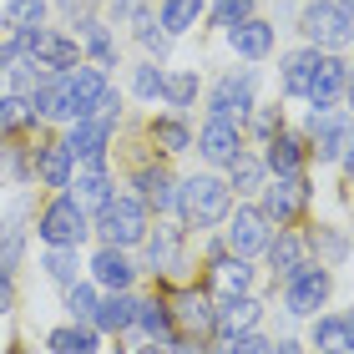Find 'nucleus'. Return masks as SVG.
<instances>
[{"label":"nucleus","mask_w":354,"mask_h":354,"mask_svg":"<svg viewBox=\"0 0 354 354\" xmlns=\"http://www.w3.org/2000/svg\"><path fill=\"white\" fill-rule=\"evenodd\" d=\"M96 233H102V243H111V248H132V243H142V233H147V207L137 198H106L96 207Z\"/></svg>","instance_id":"f03ea898"},{"label":"nucleus","mask_w":354,"mask_h":354,"mask_svg":"<svg viewBox=\"0 0 354 354\" xmlns=\"http://www.w3.org/2000/svg\"><path fill=\"white\" fill-rule=\"evenodd\" d=\"M46 344H51V354H96V334L86 324H66L46 334Z\"/></svg>","instance_id":"a878e982"},{"label":"nucleus","mask_w":354,"mask_h":354,"mask_svg":"<svg viewBox=\"0 0 354 354\" xmlns=\"http://www.w3.org/2000/svg\"><path fill=\"white\" fill-rule=\"evenodd\" d=\"M157 142H162L167 152H187V142H192V137H187V127H183V122H157Z\"/></svg>","instance_id":"79ce46f5"},{"label":"nucleus","mask_w":354,"mask_h":354,"mask_svg":"<svg viewBox=\"0 0 354 354\" xmlns=\"http://www.w3.org/2000/svg\"><path fill=\"white\" fill-rule=\"evenodd\" d=\"M137 354H167V349H162V344H157V339H152L147 349H137Z\"/></svg>","instance_id":"8fccbe9b"},{"label":"nucleus","mask_w":354,"mask_h":354,"mask_svg":"<svg viewBox=\"0 0 354 354\" xmlns=\"http://www.w3.org/2000/svg\"><path fill=\"white\" fill-rule=\"evenodd\" d=\"M66 309H71V319L76 324H91V314H96V288L91 283H66Z\"/></svg>","instance_id":"72a5a7b5"},{"label":"nucleus","mask_w":354,"mask_h":354,"mask_svg":"<svg viewBox=\"0 0 354 354\" xmlns=\"http://www.w3.org/2000/svg\"><path fill=\"white\" fill-rule=\"evenodd\" d=\"M319 56H324V51H314V46L283 56V76H279L283 96H304V91H309V76H314V66H319Z\"/></svg>","instance_id":"aec40b11"},{"label":"nucleus","mask_w":354,"mask_h":354,"mask_svg":"<svg viewBox=\"0 0 354 354\" xmlns=\"http://www.w3.org/2000/svg\"><path fill=\"white\" fill-rule=\"evenodd\" d=\"M21 46H26V56L30 61H41L46 71H71V66H82V51H76V41L66 36H56V30H21Z\"/></svg>","instance_id":"1a4fd4ad"},{"label":"nucleus","mask_w":354,"mask_h":354,"mask_svg":"<svg viewBox=\"0 0 354 354\" xmlns=\"http://www.w3.org/2000/svg\"><path fill=\"white\" fill-rule=\"evenodd\" d=\"M26 122H36V111H30L26 96H0V132H10V127H26Z\"/></svg>","instance_id":"58836bf2"},{"label":"nucleus","mask_w":354,"mask_h":354,"mask_svg":"<svg viewBox=\"0 0 354 354\" xmlns=\"http://www.w3.org/2000/svg\"><path fill=\"white\" fill-rule=\"evenodd\" d=\"M268 263H273V273H288V268H299L304 263V243L294 233H279V238H268Z\"/></svg>","instance_id":"7c9ffc66"},{"label":"nucleus","mask_w":354,"mask_h":354,"mask_svg":"<svg viewBox=\"0 0 354 354\" xmlns=\"http://www.w3.org/2000/svg\"><path fill=\"white\" fill-rule=\"evenodd\" d=\"M177 207H183L187 228H218V223L233 213V187L218 183L213 172H192L187 183L177 187Z\"/></svg>","instance_id":"f257e3e1"},{"label":"nucleus","mask_w":354,"mask_h":354,"mask_svg":"<svg viewBox=\"0 0 354 354\" xmlns=\"http://www.w3.org/2000/svg\"><path fill=\"white\" fill-rule=\"evenodd\" d=\"M41 268L51 273V279H56L61 288H66V283H76V273H82V259H76V248H46Z\"/></svg>","instance_id":"2f4dec72"},{"label":"nucleus","mask_w":354,"mask_h":354,"mask_svg":"<svg viewBox=\"0 0 354 354\" xmlns=\"http://www.w3.org/2000/svg\"><path fill=\"white\" fill-rule=\"evenodd\" d=\"M177 319H183V329L207 334V329H213V304H207L203 294H192V288H187V294L177 299Z\"/></svg>","instance_id":"bb28decb"},{"label":"nucleus","mask_w":354,"mask_h":354,"mask_svg":"<svg viewBox=\"0 0 354 354\" xmlns=\"http://www.w3.org/2000/svg\"><path fill=\"white\" fill-rule=\"evenodd\" d=\"M132 91L142 96V102H157V96H162V71H157V66H137Z\"/></svg>","instance_id":"a19ab883"},{"label":"nucleus","mask_w":354,"mask_h":354,"mask_svg":"<svg viewBox=\"0 0 354 354\" xmlns=\"http://www.w3.org/2000/svg\"><path fill=\"white\" fill-rule=\"evenodd\" d=\"M162 96H167L172 106H192V102H198V76H192V71L162 76Z\"/></svg>","instance_id":"c9c22d12"},{"label":"nucleus","mask_w":354,"mask_h":354,"mask_svg":"<svg viewBox=\"0 0 354 354\" xmlns=\"http://www.w3.org/2000/svg\"><path fill=\"white\" fill-rule=\"evenodd\" d=\"M263 167H273V172H299L304 167V142L299 137H288V132H279V137H268V162Z\"/></svg>","instance_id":"b1692460"},{"label":"nucleus","mask_w":354,"mask_h":354,"mask_svg":"<svg viewBox=\"0 0 354 354\" xmlns=\"http://www.w3.org/2000/svg\"><path fill=\"white\" fill-rule=\"evenodd\" d=\"M273 354H304V349H299L294 339H279V344H273Z\"/></svg>","instance_id":"09e8293b"},{"label":"nucleus","mask_w":354,"mask_h":354,"mask_svg":"<svg viewBox=\"0 0 354 354\" xmlns=\"http://www.w3.org/2000/svg\"><path fill=\"white\" fill-rule=\"evenodd\" d=\"M36 172H41V183H46V187H66V183H71V157H66V147H61V142L41 147Z\"/></svg>","instance_id":"393cba45"},{"label":"nucleus","mask_w":354,"mask_h":354,"mask_svg":"<svg viewBox=\"0 0 354 354\" xmlns=\"http://www.w3.org/2000/svg\"><path fill=\"white\" fill-rule=\"evenodd\" d=\"M228 354H273V344L263 339V334L243 329V334H233V339H228Z\"/></svg>","instance_id":"37998d69"},{"label":"nucleus","mask_w":354,"mask_h":354,"mask_svg":"<svg viewBox=\"0 0 354 354\" xmlns=\"http://www.w3.org/2000/svg\"><path fill=\"white\" fill-rule=\"evenodd\" d=\"M228 46L238 56H248V61H263L273 51V26L268 21H253V15H243V21H233L228 26Z\"/></svg>","instance_id":"2eb2a0df"},{"label":"nucleus","mask_w":354,"mask_h":354,"mask_svg":"<svg viewBox=\"0 0 354 354\" xmlns=\"http://www.w3.org/2000/svg\"><path fill=\"white\" fill-rule=\"evenodd\" d=\"M106 71L102 66H71L66 71V91H61V111L56 122H76V117H96V102L106 91Z\"/></svg>","instance_id":"20e7f679"},{"label":"nucleus","mask_w":354,"mask_h":354,"mask_svg":"<svg viewBox=\"0 0 354 354\" xmlns=\"http://www.w3.org/2000/svg\"><path fill=\"white\" fill-rule=\"evenodd\" d=\"M66 187H71L66 198H71L76 207H82V213H96V207H102V203L111 198V177H106L102 167H86L82 177H71Z\"/></svg>","instance_id":"f3484780"},{"label":"nucleus","mask_w":354,"mask_h":354,"mask_svg":"<svg viewBox=\"0 0 354 354\" xmlns=\"http://www.w3.org/2000/svg\"><path fill=\"white\" fill-rule=\"evenodd\" d=\"M142 243H147V259H152V273L162 268H183V238H177V228H157V233H142Z\"/></svg>","instance_id":"412c9836"},{"label":"nucleus","mask_w":354,"mask_h":354,"mask_svg":"<svg viewBox=\"0 0 354 354\" xmlns=\"http://www.w3.org/2000/svg\"><path fill=\"white\" fill-rule=\"evenodd\" d=\"M228 167H233V183H228V187H238V192H259V187H263V172H268V167L259 162V157H243V152H238Z\"/></svg>","instance_id":"473e14b6"},{"label":"nucleus","mask_w":354,"mask_h":354,"mask_svg":"<svg viewBox=\"0 0 354 354\" xmlns=\"http://www.w3.org/2000/svg\"><path fill=\"white\" fill-rule=\"evenodd\" d=\"M324 299H329L324 263H299V268L283 273V304H288V314H314Z\"/></svg>","instance_id":"423d86ee"},{"label":"nucleus","mask_w":354,"mask_h":354,"mask_svg":"<svg viewBox=\"0 0 354 354\" xmlns=\"http://www.w3.org/2000/svg\"><path fill=\"white\" fill-rule=\"evenodd\" d=\"M137 324L152 334V339H172V314L162 304H137Z\"/></svg>","instance_id":"4c0bfd02"},{"label":"nucleus","mask_w":354,"mask_h":354,"mask_svg":"<svg viewBox=\"0 0 354 354\" xmlns=\"http://www.w3.org/2000/svg\"><path fill=\"white\" fill-rule=\"evenodd\" d=\"M243 15H253V0H218V6H213L218 26H233V21H243Z\"/></svg>","instance_id":"c03bdc74"},{"label":"nucleus","mask_w":354,"mask_h":354,"mask_svg":"<svg viewBox=\"0 0 354 354\" xmlns=\"http://www.w3.org/2000/svg\"><path fill=\"white\" fill-rule=\"evenodd\" d=\"M299 30L314 41V51H324V46L344 51V46H349V0H314V6L304 10Z\"/></svg>","instance_id":"7ed1b4c3"},{"label":"nucleus","mask_w":354,"mask_h":354,"mask_svg":"<svg viewBox=\"0 0 354 354\" xmlns=\"http://www.w3.org/2000/svg\"><path fill=\"white\" fill-rule=\"evenodd\" d=\"M46 21V0H10L6 6V30L21 36V30H36Z\"/></svg>","instance_id":"c85d7f7f"},{"label":"nucleus","mask_w":354,"mask_h":354,"mask_svg":"<svg viewBox=\"0 0 354 354\" xmlns=\"http://www.w3.org/2000/svg\"><path fill=\"white\" fill-rule=\"evenodd\" d=\"M21 56H26V46H21V36H10L6 46H0V71H10L15 61H21Z\"/></svg>","instance_id":"a18cd8bd"},{"label":"nucleus","mask_w":354,"mask_h":354,"mask_svg":"<svg viewBox=\"0 0 354 354\" xmlns=\"http://www.w3.org/2000/svg\"><path fill=\"white\" fill-rule=\"evenodd\" d=\"M15 304V288H10V273H0V314Z\"/></svg>","instance_id":"de8ad7c7"},{"label":"nucleus","mask_w":354,"mask_h":354,"mask_svg":"<svg viewBox=\"0 0 354 354\" xmlns=\"http://www.w3.org/2000/svg\"><path fill=\"white\" fill-rule=\"evenodd\" d=\"M91 279L102 283V288H132V263L122 259V248H111V243H102V253L91 259Z\"/></svg>","instance_id":"a211bd4d"},{"label":"nucleus","mask_w":354,"mask_h":354,"mask_svg":"<svg viewBox=\"0 0 354 354\" xmlns=\"http://www.w3.org/2000/svg\"><path fill=\"white\" fill-rule=\"evenodd\" d=\"M314 344L319 354H349V319L344 314H324V319H314Z\"/></svg>","instance_id":"5701e85b"},{"label":"nucleus","mask_w":354,"mask_h":354,"mask_svg":"<svg viewBox=\"0 0 354 354\" xmlns=\"http://www.w3.org/2000/svg\"><path fill=\"white\" fill-rule=\"evenodd\" d=\"M137 203H142V207H157V213L177 207V192H172V183H167V172H157V167L137 172Z\"/></svg>","instance_id":"4be33fe9"},{"label":"nucleus","mask_w":354,"mask_h":354,"mask_svg":"<svg viewBox=\"0 0 354 354\" xmlns=\"http://www.w3.org/2000/svg\"><path fill=\"white\" fill-rule=\"evenodd\" d=\"M253 127H259L263 137H273V127H279V111H273V106H263L259 117H253Z\"/></svg>","instance_id":"49530a36"},{"label":"nucleus","mask_w":354,"mask_h":354,"mask_svg":"<svg viewBox=\"0 0 354 354\" xmlns=\"http://www.w3.org/2000/svg\"><path fill=\"white\" fill-rule=\"evenodd\" d=\"M259 299L253 294H228V299H218V309H213V329L223 334V339H233V334H243L259 324Z\"/></svg>","instance_id":"ddd939ff"},{"label":"nucleus","mask_w":354,"mask_h":354,"mask_svg":"<svg viewBox=\"0 0 354 354\" xmlns=\"http://www.w3.org/2000/svg\"><path fill=\"white\" fill-rule=\"evenodd\" d=\"M91 324H102L106 334H122V329H132V324H137V299L127 294V288H117L111 299H96V314H91Z\"/></svg>","instance_id":"dca6fc26"},{"label":"nucleus","mask_w":354,"mask_h":354,"mask_svg":"<svg viewBox=\"0 0 354 354\" xmlns=\"http://www.w3.org/2000/svg\"><path fill=\"white\" fill-rule=\"evenodd\" d=\"M344 86H349V61L344 56H319V66H314L309 91H304V96H309L314 106H339Z\"/></svg>","instance_id":"f8f14e48"},{"label":"nucleus","mask_w":354,"mask_h":354,"mask_svg":"<svg viewBox=\"0 0 354 354\" xmlns=\"http://www.w3.org/2000/svg\"><path fill=\"white\" fill-rule=\"evenodd\" d=\"M259 192H263V218L268 223H294V213L304 207V198H309V183H304L299 172H283L279 183H268Z\"/></svg>","instance_id":"9b49d317"},{"label":"nucleus","mask_w":354,"mask_h":354,"mask_svg":"<svg viewBox=\"0 0 354 354\" xmlns=\"http://www.w3.org/2000/svg\"><path fill=\"white\" fill-rule=\"evenodd\" d=\"M198 147L207 162H218V167H228L238 152H243V137H238V127L233 122H218V117H207V127L198 132Z\"/></svg>","instance_id":"4468645a"},{"label":"nucleus","mask_w":354,"mask_h":354,"mask_svg":"<svg viewBox=\"0 0 354 354\" xmlns=\"http://www.w3.org/2000/svg\"><path fill=\"white\" fill-rule=\"evenodd\" d=\"M111 127H117V122H106V117H76L61 147H66V157H71V162L102 167V152H106V137H111Z\"/></svg>","instance_id":"6e6552de"},{"label":"nucleus","mask_w":354,"mask_h":354,"mask_svg":"<svg viewBox=\"0 0 354 354\" xmlns=\"http://www.w3.org/2000/svg\"><path fill=\"white\" fill-rule=\"evenodd\" d=\"M46 76H51V71H46L41 61L21 56V61H15V66H10V91H15V96H36V91L46 86Z\"/></svg>","instance_id":"c756f323"},{"label":"nucleus","mask_w":354,"mask_h":354,"mask_svg":"<svg viewBox=\"0 0 354 354\" xmlns=\"http://www.w3.org/2000/svg\"><path fill=\"white\" fill-rule=\"evenodd\" d=\"M268 218H263V207H238L233 223H228V248L238 253V259H253V253H263L268 248Z\"/></svg>","instance_id":"9d476101"},{"label":"nucleus","mask_w":354,"mask_h":354,"mask_svg":"<svg viewBox=\"0 0 354 354\" xmlns=\"http://www.w3.org/2000/svg\"><path fill=\"white\" fill-rule=\"evenodd\" d=\"M198 15H203V0H162V30H167V36L192 30Z\"/></svg>","instance_id":"cd10ccee"},{"label":"nucleus","mask_w":354,"mask_h":354,"mask_svg":"<svg viewBox=\"0 0 354 354\" xmlns=\"http://www.w3.org/2000/svg\"><path fill=\"white\" fill-rule=\"evenodd\" d=\"M82 36H86L91 56L102 61V71H106L111 61H117V51H111V36H106V26H102V21H91V15H86V21H82Z\"/></svg>","instance_id":"e433bc0d"},{"label":"nucleus","mask_w":354,"mask_h":354,"mask_svg":"<svg viewBox=\"0 0 354 354\" xmlns=\"http://www.w3.org/2000/svg\"><path fill=\"white\" fill-rule=\"evenodd\" d=\"M344 152H349V122L339 117L334 127H324V132H319V157H329V162H344Z\"/></svg>","instance_id":"f704fd0d"},{"label":"nucleus","mask_w":354,"mask_h":354,"mask_svg":"<svg viewBox=\"0 0 354 354\" xmlns=\"http://www.w3.org/2000/svg\"><path fill=\"white\" fill-rule=\"evenodd\" d=\"M207 111H213L218 122L243 127L248 111H253V71H243V76H223V82L213 86V96H207Z\"/></svg>","instance_id":"0eeeda50"},{"label":"nucleus","mask_w":354,"mask_h":354,"mask_svg":"<svg viewBox=\"0 0 354 354\" xmlns=\"http://www.w3.org/2000/svg\"><path fill=\"white\" fill-rule=\"evenodd\" d=\"M248 283H253L248 259H238V253H218V259H213V288L223 299H228V294H248Z\"/></svg>","instance_id":"6ab92c4d"},{"label":"nucleus","mask_w":354,"mask_h":354,"mask_svg":"<svg viewBox=\"0 0 354 354\" xmlns=\"http://www.w3.org/2000/svg\"><path fill=\"white\" fill-rule=\"evenodd\" d=\"M36 233L46 238V248H82L86 233H91V223H86V213H82L71 198H56V203L41 213V228H36Z\"/></svg>","instance_id":"39448f33"},{"label":"nucleus","mask_w":354,"mask_h":354,"mask_svg":"<svg viewBox=\"0 0 354 354\" xmlns=\"http://www.w3.org/2000/svg\"><path fill=\"white\" fill-rule=\"evenodd\" d=\"M137 41H142V46H147V51H152L157 61H162V56L172 51V36H167V30H162V26H152V21H147V15H137Z\"/></svg>","instance_id":"ea45409f"}]
</instances>
